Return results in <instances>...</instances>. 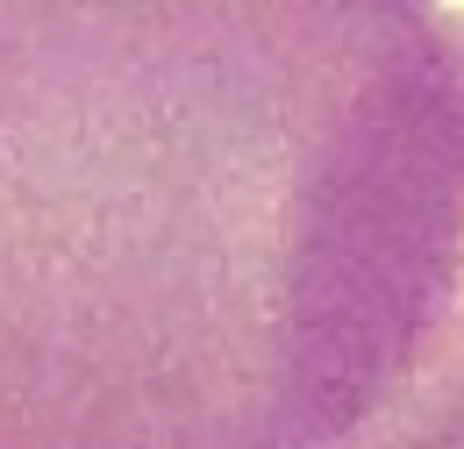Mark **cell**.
Masks as SVG:
<instances>
[{
	"label": "cell",
	"instance_id": "6da1fadb",
	"mask_svg": "<svg viewBox=\"0 0 464 449\" xmlns=\"http://www.w3.org/2000/svg\"><path fill=\"white\" fill-rule=\"evenodd\" d=\"M458 250L436 7L0 0V449H357Z\"/></svg>",
	"mask_w": 464,
	"mask_h": 449
},
{
	"label": "cell",
	"instance_id": "7a4b0ae2",
	"mask_svg": "<svg viewBox=\"0 0 464 449\" xmlns=\"http://www.w3.org/2000/svg\"><path fill=\"white\" fill-rule=\"evenodd\" d=\"M357 449H464V250H458V279H450V300H443V321H436V336L421 349L414 378L364 428Z\"/></svg>",
	"mask_w": 464,
	"mask_h": 449
}]
</instances>
